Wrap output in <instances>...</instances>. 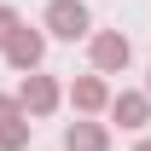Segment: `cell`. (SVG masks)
I'll list each match as a JSON object with an SVG mask.
<instances>
[{
	"label": "cell",
	"instance_id": "7",
	"mask_svg": "<svg viewBox=\"0 0 151 151\" xmlns=\"http://www.w3.org/2000/svg\"><path fill=\"white\" fill-rule=\"evenodd\" d=\"M64 151H111V128L93 122V116H76L64 128Z\"/></svg>",
	"mask_w": 151,
	"mask_h": 151
},
{
	"label": "cell",
	"instance_id": "8",
	"mask_svg": "<svg viewBox=\"0 0 151 151\" xmlns=\"http://www.w3.org/2000/svg\"><path fill=\"white\" fill-rule=\"evenodd\" d=\"M29 134H35V122H29V116L6 122V128H0V151H23V145H29Z\"/></svg>",
	"mask_w": 151,
	"mask_h": 151
},
{
	"label": "cell",
	"instance_id": "1",
	"mask_svg": "<svg viewBox=\"0 0 151 151\" xmlns=\"http://www.w3.org/2000/svg\"><path fill=\"white\" fill-rule=\"evenodd\" d=\"M41 29L58 41H93V12H87V0H47V18H41Z\"/></svg>",
	"mask_w": 151,
	"mask_h": 151
},
{
	"label": "cell",
	"instance_id": "5",
	"mask_svg": "<svg viewBox=\"0 0 151 151\" xmlns=\"http://www.w3.org/2000/svg\"><path fill=\"white\" fill-rule=\"evenodd\" d=\"M41 58H47V35L23 23L18 35H12V47H6V64H12L18 76H35V70H41Z\"/></svg>",
	"mask_w": 151,
	"mask_h": 151
},
{
	"label": "cell",
	"instance_id": "12",
	"mask_svg": "<svg viewBox=\"0 0 151 151\" xmlns=\"http://www.w3.org/2000/svg\"><path fill=\"white\" fill-rule=\"evenodd\" d=\"M145 93H151V70H145Z\"/></svg>",
	"mask_w": 151,
	"mask_h": 151
},
{
	"label": "cell",
	"instance_id": "6",
	"mask_svg": "<svg viewBox=\"0 0 151 151\" xmlns=\"http://www.w3.org/2000/svg\"><path fill=\"white\" fill-rule=\"evenodd\" d=\"M111 122L128 128V134H139L151 122V93H145V87H122V93L111 99Z\"/></svg>",
	"mask_w": 151,
	"mask_h": 151
},
{
	"label": "cell",
	"instance_id": "11",
	"mask_svg": "<svg viewBox=\"0 0 151 151\" xmlns=\"http://www.w3.org/2000/svg\"><path fill=\"white\" fill-rule=\"evenodd\" d=\"M134 151H151V139H139V145H134Z\"/></svg>",
	"mask_w": 151,
	"mask_h": 151
},
{
	"label": "cell",
	"instance_id": "9",
	"mask_svg": "<svg viewBox=\"0 0 151 151\" xmlns=\"http://www.w3.org/2000/svg\"><path fill=\"white\" fill-rule=\"evenodd\" d=\"M23 29V18H18V6H0V52L12 47V35Z\"/></svg>",
	"mask_w": 151,
	"mask_h": 151
},
{
	"label": "cell",
	"instance_id": "10",
	"mask_svg": "<svg viewBox=\"0 0 151 151\" xmlns=\"http://www.w3.org/2000/svg\"><path fill=\"white\" fill-rule=\"evenodd\" d=\"M23 116V105H18V93H0V128H6V122H18Z\"/></svg>",
	"mask_w": 151,
	"mask_h": 151
},
{
	"label": "cell",
	"instance_id": "3",
	"mask_svg": "<svg viewBox=\"0 0 151 151\" xmlns=\"http://www.w3.org/2000/svg\"><path fill=\"white\" fill-rule=\"evenodd\" d=\"M58 99H64V87H58L52 76H41V70L18 81V105H23V116H29V122L52 116V111H58Z\"/></svg>",
	"mask_w": 151,
	"mask_h": 151
},
{
	"label": "cell",
	"instance_id": "2",
	"mask_svg": "<svg viewBox=\"0 0 151 151\" xmlns=\"http://www.w3.org/2000/svg\"><path fill=\"white\" fill-rule=\"evenodd\" d=\"M87 58H93V76H122L134 64V41L122 35V29H99V35L87 41Z\"/></svg>",
	"mask_w": 151,
	"mask_h": 151
},
{
	"label": "cell",
	"instance_id": "4",
	"mask_svg": "<svg viewBox=\"0 0 151 151\" xmlns=\"http://www.w3.org/2000/svg\"><path fill=\"white\" fill-rule=\"evenodd\" d=\"M64 99L76 105V116H99V111H111V87H105V76H76L70 87H64Z\"/></svg>",
	"mask_w": 151,
	"mask_h": 151
}]
</instances>
